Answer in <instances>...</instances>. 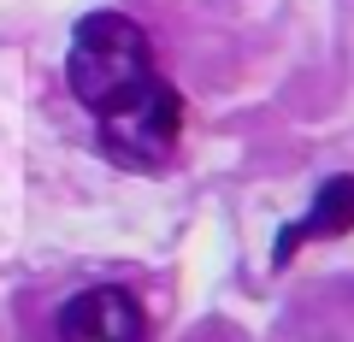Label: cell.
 <instances>
[{
    "instance_id": "cell-2",
    "label": "cell",
    "mask_w": 354,
    "mask_h": 342,
    "mask_svg": "<svg viewBox=\"0 0 354 342\" xmlns=\"http://www.w3.org/2000/svg\"><path fill=\"white\" fill-rule=\"evenodd\" d=\"M95 124H101V148L113 153L118 165L153 171V165H165L171 148H177V130H183V95L153 71V77H142L130 95H118L113 106H101Z\"/></svg>"
},
{
    "instance_id": "cell-3",
    "label": "cell",
    "mask_w": 354,
    "mask_h": 342,
    "mask_svg": "<svg viewBox=\"0 0 354 342\" xmlns=\"http://www.w3.org/2000/svg\"><path fill=\"white\" fill-rule=\"evenodd\" d=\"M53 330H59V342H148V313L130 289L95 283V289H77L59 307Z\"/></svg>"
},
{
    "instance_id": "cell-1",
    "label": "cell",
    "mask_w": 354,
    "mask_h": 342,
    "mask_svg": "<svg viewBox=\"0 0 354 342\" xmlns=\"http://www.w3.org/2000/svg\"><path fill=\"white\" fill-rule=\"evenodd\" d=\"M153 77V41L136 18L124 12H88L71 36V53H65V89L77 95V106L101 113L118 95H130Z\"/></svg>"
},
{
    "instance_id": "cell-4",
    "label": "cell",
    "mask_w": 354,
    "mask_h": 342,
    "mask_svg": "<svg viewBox=\"0 0 354 342\" xmlns=\"http://www.w3.org/2000/svg\"><path fill=\"white\" fill-rule=\"evenodd\" d=\"M348 230H354V171H342V178H325V183L313 189V207H307V218H295V225H283V230H278L272 266L283 272L307 236H348Z\"/></svg>"
}]
</instances>
